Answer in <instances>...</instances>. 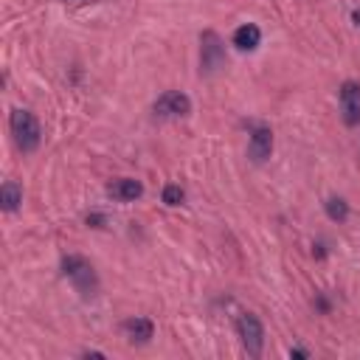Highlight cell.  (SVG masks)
<instances>
[{
    "label": "cell",
    "instance_id": "5b68a950",
    "mask_svg": "<svg viewBox=\"0 0 360 360\" xmlns=\"http://www.w3.org/2000/svg\"><path fill=\"white\" fill-rule=\"evenodd\" d=\"M341 113L349 127L360 124V85L357 82H344L341 85Z\"/></svg>",
    "mask_w": 360,
    "mask_h": 360
},
{
    "label": "cell",
    "instance_id": "7c38bea8",
    "mask_svg": "<svg viewBox=\"0 0 360 360\" xmlns=\"http://www.w3.org/2000/svg\"><path fill=\"white\" fill-rule=\"evenodd\" d=\"M326 214H329V220L344 223V220L349 217V205H346L341 197H333V200H326Z\"/></svg>",
    "mask_w": 360,
    "mask_h": 360
},
{
    "label": "cell",
    "instance_id": "9c48e42d",
    "mask_svg": "<svg viewBox=\"0 0 360 360\" xmlns=\"http://www.w3.org/2000/svg\"><path fill=\"white\" fill-rule=\"evenodd\" d=\"M259 40H262V32H259L254 23L239 25L236 32H234V45H236L239 51H254V48L259 45Z\"/></svg>",
    "mask_w": 360,
    "mask_h": 360
},
{
    "label": "cell",
    "instance_id": "6da1fadb",
    "mask_svg": "<svg viewBox=\"0 0 360 360\" xmlns=\"http://www.w3.org/2000/svg\"><path fill=\"white\" fill-rule=\"evenodd\" d=\"M9 124H12V135H14V144L23 149V153H34V149L40 146V122L34 118V113H28V110H14L12 118H9Z\"/></svg>",
    "mask_w": 360,
    "mask_h": 360
},
{
    "label": "cell",
    "instance_id": "52a82bcc",
    "mask_svg": "<svg viewBox=\"0 0 360 360\" xmlns=\"http://www.w3.org/2000/svg\"><path fill=\"white\" fill-rule=\"evenodd\" d=\"M248 153H251V158H254L256 164L267 161L270 153H273V133H270L267 127H256V130L251 133V146H248Z\"/></svg>",
    "mask_w": 360,
    "mask_h": 360
},
{
    "label": "cell",
    "instance_id": "4fadbf2b",
    "mask_svg": "<svg viewBox=\"0 0 360 360\" xmlns=\"http://www.w3.org/2000/svg\"><path fill=\"white\" fill-rule=\"evenodd\" d=\"M183 189H180V186H175V183H169L166 189H164V203L166 205H180V203H183Z\"/></svg>",
    "mask_w": 360,
    "mask_h": 360
},
{
    "label": "cell",
    "instance_id": "8992f818",
    "mask_svg": "<svg viewBox=\"0 0 360 360\" xmlns=\"http://www.w3.org/2000/svg\"><path fill=\"white\" fill-rule=\"evenodd\" d=\"M225 59V51H223V43L214 32H205L203 34V71L205 74H214Z\"/></svg>",
    "mask_w": 360,
    "mask_h": 360
},
{
    "label": "cell",
    "instance_id": "3957f363",
    "mask_svg": "<svg viewBox=\"0 0 360 360\" xmlns=\"http://www.w3.org/2000/svg\"><path fill=\"white\" fill-rule=\"evenodd\" d=\"M236 333L243 338V346L251 357H259L262 355V346H265V326L262 321L254 315V313H243L236 318Z\"/></svg>",
    "mask_w": 360,
    "mask_h": 360
},
{
    "label": "cell",
    "instance_id": "30bf717a",
    "mask_svg": "<svg viewBox=\"0 0 360 360\" xmlns=\"http://www.w3.org/2000/svg\"><path fill=\"white\" fill-rule=\"evenodd\" d=\"M124 333H127L130 341L146 344L149 338H153V321L149 318H130V321H124Z\"/></svg>",
    "mask_w": 360,
    "mask_h": 360
},
{
    "label": "cell",
    "instance_id": "ba28073f",
    "mask_svg": "<svg viewBox=\"0 0 360 360\" xmlns=\"http://www.w3.org/2000/svg\"><path fill=\"white\" fill-rule=\"evenodd\" d=\"M115 200H122V203H130V200H138L144 194V186H141V180H133V177H122V180H115V183H110L107 189Z\"/></svg>",
    "mask_w": 360,
    "mask_h": 360
},
{
    "label": "cell",
    "instance_id": "7a4b0ae2",
    "mask_svg": "<svg viewBox=\"0 0 360 360\" xmlns=\"http://www.w3.org/2000/svg\"><path fill=\"white\" fill-rule=\"evenodd\" d=\"M63 273L74 282V287L85 295H93L96 293V273H93V267H90L87 259L82 256H65L63 259Z\"/></svg>",
    "mask_w": 360,
    "mask_h": 360
},
{
    "label": "cell",
    "instance_id": "277c9868",
    "mask_svg": "<svg viewBox=\"0 0 360 360\" xmlns=\"http://www.w3.org/2000/svg\"><path fill=\"white\" fill-rule=\"evenodd\" d=\"M192 113V99L180 90H166V93L155 102V115L161 118H180Z\"/></svg>",
    "mask_w": 360,
    "mask_h": 360
},
{
    "label": "cell",
    "instance_id": "8fae6325",
    "mask_svg": "<svg viewBox=\"0 0 360 360\" xmlns=\"http://www.w3.org/2000/svg\"><path fill=\"white\" fill-rule=\"evenodd\" d=\"M0 203H3V208L6 212H17L20 208V203H23V192H20V186L17 183H3V189H0Z\"/></svg>",
    "mask_w": 360,
    "mask_h": 360
}]
</instances>
